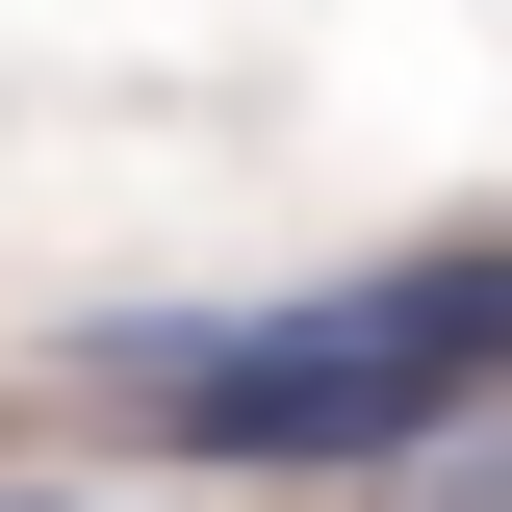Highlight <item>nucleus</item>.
<instances>
[{"mask_svg":"<svg viewBox=\"0 0 512 512\" xmlns=\"http://www.w3.org/2000/svg\"><path fill=\"white\" fill-rule=\"evenodd\" d=\"M487 308H512V256H487Z\"/></svg>","mask_w":512,"mask_h":512,"instance_id":"7ed1b4c3","label":"nucleus"},{"mask_svg":"<svg viewBox=\"0 0 512 512\" xmlns=\"http://www.w3.org/2000/svg\"><path fill=\"white\" fill-rule=\"evenodd\" d=\"M461 384H512V308H487V256H410V282H333V308H231V333H103V410H154V436L256 461V487L410 461Z\"/></svg>","mask_w":512,"mask_h":512,"instance_id":"f257e3e1","label":"nucleus"},{"mask_svg":"<svg viewBox=\"0 0 512 512\" xmlns=\"http://www.w3.org/2000/svg\"><path fill=\"white\" fill-rule=\"evenodd\" d=\"M0 512H52V487H0Z\"/></svg>","mask_w":512,"mask_h":512,"instance_id":"f03ea898","label":"nucleus"}]
</instances>
